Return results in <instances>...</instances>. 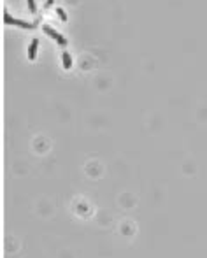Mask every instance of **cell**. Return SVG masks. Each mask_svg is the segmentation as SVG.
Masks as SVG:
<instances>
[{
	"label": "cell",
	"instance_id": "cell-5",
	"mask_svg": "<svg viewBox=\"0 0 207 258\" xmlns=\"http://www.w3.org/2000/svg\"><path fill=\"white\" fill-rule=\"evenodd\" d=\"M56 14L60 16V19H61V21H67V14L63 12V9H60V7H58V9H56Z\"/></svg>",
	"mask_w": 207,
	"mask_h": 258
},
{
	"label": "cell",
	"instance_id": "cell-2",
	"mask_svg": "<svg viewBox=\"0 0 207 258\" xmlns=\"http://www.w3.org/2000/svg\"><path fill=\"white\" fill-rule=\"evenodd\" d=\"M42 30H44V33H46V35H49L51 39H55V41H56V44H60V46H67V39L63 37L61 33H58L56 30H53L51 27L44 25V27H42Z\"/></svg>",
	"mask_w": 207,
	"mask_h": 258
},
{
	"label": "cell",
	"instance_id": "cell-6",
	"mask_svg": "<svg viewBox=\"0 0 207 258\" xmlns=\"http://www.w3.org/2000/svg\"><path fill=\"white\" fill-rule=\"evenodd\" d=\"M28 9H30L32 12L37 11V7H35V0H28Z\"/></svg>",
	"mask_w": 207,
	"mask_h": 258
},
{
	"label": "cell",
	"instance_id": "cell-3",
	"mask_svg": "<svg viewBox=\"0 0 207 258\" xmlns=\"http://www.w3.org/2000/svg\"><path fill=\"white\" fill-rule=\"evenodd\" d=\"M37 48H39V39H33L32 42H30V48H28V58H30V60H35Z\"/></svg>",
	"mask_w": 207,
	"mask_h": 258
},
{
	"label": "cell",
	"instance_id": "cell-1",
	"mask_svg": "<svg viewBox=\"0 0 207 258\" xmlns=\"http://www.w3.org/2000/svg\"><path fill=\"white\" fill-rule=\"evenodd\" d=\"M4 23L7 25H14V27H21V28H27V30H32L35 28V23H30V21H25V19H16V18H12L9 12H4Z\"/></svg>",
	"mask_w": 207,
	"mask_h": 258
},
{
	"label": "cell",
	"instance_id": "cell-4",
	"mask_svg": "<svg viewBox=\"0 0 207 258\" xmlns=\"http://www.w3.org/2000/svg\"><path fill=\"white\" fill-rule=\"evenodd\" d=\"M61 62H63V67H65L67 70H69V69L72 67V58H70V54L67 53V51H65L63 54H61Z\"/></svg>",
	"mask_w": 207,
	"mask_h": 258
}]
</instances>
